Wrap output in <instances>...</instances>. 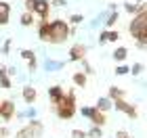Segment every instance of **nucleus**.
<instances>
[{
    "label": "nucleus",
    "mask_w": 147,
    "mask_h": 138,
    "mask_svg": "<svg viewBox=\"0 0 147 138\" xmlns=\"http://www.w3.org/2000/svg\"><path fill=\"white\" fill-rule=\"evenodd\" d=\"M71 138H86L84 130H71Z\"/></svg>",
    "instance_id": "nucleus-23"
},
{
    "label": "nucleus",
    "mask_w": 147,
    "mask_h": 138,
    "mask_svg": "<svg viewBox=\"0 0 147 138\" xmlns=\"http://www.w3.org/2000/svg\"><path fill=\"white\" fill-rule=\"evenodd\" d=\"M118 17H120V15H118V11H116V13H111V15L107 17V21H105V25H107V27H113V25L118 23Z\"/></svg>",
    "instance_id": "nucleus-20"
},
{
    "label": "nucleus",
    "mask_w": 147,
    "mask_h": 138,
    "mask_svg": "<svg viewBox=\"0 0 147 138\" xmlns=\"http://www.w3.org/2000/svg\"><path fill=\"white\" fill-rule=\"evenodd\" d=\"M0 107H2V105H0Z\"/></svg>",
    "instance_id": "nucleus-31"
},
{
    "label": "nucleus",
    "mask_w": 147,
    "mask_h": 138,
    "mask_svg": "<svg viewBox=\"0 0 147 138\" xmlns=\"http://www.w3.org/2000/svg\"><path fill=\"white\" fill-rule=\"evenodd\" d=\"M126 57H128V50H126L124 46H120V48H116V50H113V59H116L118 63L126 61Z\"/></svg>",
    "instance_id": "nucleus-16"
},
{
    "label": "nucleus",
    "mask_w": 147,
    "mask_h": 138,
    "mask_svg": "<svg viewBox=\"0 0 147 138\" xmlns=\"http://www.w3.org/2000/svg\"><path fill=\"white\" fill-rule=\"evenodd\" d=\"M69 34H71L69 23L63 21V19L49 21V25H46V42H51V44H63L69 38Z\"/></svg>",
    "instance_id": "nucleus-1"
},
{
    "label": "nucleus",
    "mask_w": 147,
    "mask_h": 138,
    "mask_svg": "<svg viewBox=\"0 0 147 138\" xmlns=\"http://www.w3.org/2000/svg\"><path fill=\"white\" fill-rule=\"evenodd\" d=\"M63 96H65V90H63L61 86H51V88H49V98H51L53 105H57Z\"/></svg>",
    "instance_id": "nucleus-10"
},
{
    "label": "nucleus",
    "mask_w": 147,
    "mask_h": 138,
    "mask_svg": "<svg viewBox=\"0 0 147 138\" xmlns=\"http://www.w3.org/2000/svg\"><path fill=\"white\" fill-rule=\"evenodd\" d=\"M69 21H71V23H82V21H84V17H82V15H71V17H69Z\"/></svg>",
    "instance_id": "nucleus-26"
},
{
    "label": "nucleus",
    "mask_w": 147,
    "mask_h": 138,
    "mask_svg": "<svg viewBox=\"0 0 147 138\" xmlns=\"http://www.w3.org/2000/svg\"><path fill=\"white\" fill-rule=\"evenodd\" d=\"M51 4H55V6H63V4H65V0H53Z\"/></svg>",
    "instance_id": "nucleus-30"
},
{
    "label": "nucleus",
    "mask_w": 147,
    "mask_h": 138,
    "mask_svg": "<svg viewBox=\"0 0 147 138\" xmlns=\"http://www.w3.org/2000/svg\"><path fill=\"white\" fill-rule=\"evenodd\" d=\"M19 21H21L23 27H30V25H34V13H28V11H25L23 15H21V19H19Z\"/></svg>",
    "instance_id": "nucleus-17"
},
{
    "label": "nucleus",
    "mask_w": 147,
    "mask_h": 138,
    "mask_svg": "<svg viewBox=\"0 0 147 138\" xmlns=\"http://www.w3.org/2000/svg\"><path fill=\"white\" fill-rule=\"evenodd\" d=\"M71 82L76 84L78 88H84V86H86V82H88V77H86L84 71H76V73L71 75Z\"/></svg>",
    "instance_id": "nucleus-13"
},
{
    "label": "nucleus",
    "mask_w": 147,
    "mask_h": 138,
    "mask_svg": "<svg viewBox=\"0 0 147 138\" xmlns=\"http://www.w3.org/2000/svg\"><path fill=\"white\" fill-rule=\"evenodd\" d=\"M111 105H116V109H118V111H122V113H126V115L130 117V119H137V117H139L137 107H135V105H130L128 101H124V98H116V101H113Z\"/></svg>",
    "instance_id": "nucleus-6"
},
{
    "label": "nucleus",
    "mask_w": 147,
    "mask_h": 138,
    "mask_svg": "<svg viewBox=\"0 0 147 138\" xmlns=\"http://www.w3.org/2000/svg\"><path fill=\"white\" fill-rule=\"evenodd\" d=\"M128 71H132V75H139V73L143 71V63H135V65H132V67H130Z\"/></svg>",
    "instance_id": "nucleus-21"
},
{
    "label": "nucleus",
    "mask_w": 147,
    "mask_h": 138,
    "mask_svg": "<svg viewBox=\"0 0 147 138\" xmlns=\"http://www.w3.org/2000/svg\"><path fill=\"white\" fill-rule=\"evenodd\" d=\"M40 134H42V123H40L38 119H32L25 128L17 130L15 138H38Z\"/></svg>",
    "instance_id": "nucleus-4"
},
{
    "label": "nucleus",
    "mask_w": 147,
    "mask_h": 138,
    "mask_svg": "<svg viewBox=\"0 0 147 138\" xmlns=\"http://www.w3.org/2000/svg\"><path fill=\"white\" fill-rule=\"evenodd\" d=\"M128 31H130L132 38H137V42L145 44V40H147V17H145V13H137L132 17Z\"/></svg>",
    "instance_id": "nucleus-3"
},
{
    "label": "nucleus",
    "mask_w": 147,
    "mask_h": 138,
    "mask_svg": "<svg viewBox=\"0 0 147 138\" xmlns=\"http://www.w3.org/2000/svg\"><path fill=\"white\" fill-rule=\"evenodd\" d=\"M101 136H103V130L97 128V126H92L88 132H86V138H101Z\"/></svg>",
    "instance_id": "nucleus-19"
},
{
    "label": "nucleus",
    "mask_w": 147,
    "mask_h": 138,
    "mask_svg": "<svg viewBox=\"0 0 147 138\" xmlns=\"http://www.w3.org/2000/svg\"><path fill=\"white\" fill-rule=\"evenodd\" d=\"M116 138H128V132H124V130H120V132L116 134Z\"/></svg>",
    "instance_id": "nucleus-29"
},
{
    "label": "nucleus",
    "mask_w": 147,
    "mask_h": 138,
    "mask_svg": "<svg viewBox=\"0 0 147 138\" xmlns=\"http://www.w3.org/2000/svg\"><path fill=\"white\" fill-rule=\"evenodd\" d=\"M107 98H109V101H116V98H124V92L120 90V88H116V86H111V88H109V92H107Z\"/></svg>",
    "instance_id": "nucleus-18"
},
{
    "label": "nucleus",
    "mask_w": 147,
    "mask_h": 138,
    "mask_svg": "<svg viewBox=\"0 0 147 138\" xmlns=\"http://www.w3.org/2000/svg\"><path fill=\"white\" fill-rule=\"evenodd\" d=\"M95 109H99L101 113H105V111H109V109H111V101H109L107 96L99 98V101H97V105H95Z\"/></svg>",
    "instance_id": "nucleus-15"
},
{
    "label": "nucleus",
    "mask_w": 147,
    "mask_h": 138,
    "mask_svg": "<svg viewBox=\"0 0 147 138\" xmlns=\"http://www.w3.org/2000/svg\"><path fill=\"white\" fill-rule=\"evenodd\" d=\"M0 86H2V88H11V80L6 75H2V77H0Z\"/></svg>",
    "instance_id": "nucleus-24"
},
{
    "label": "nucleus",
    "mask_w": 147,
    "mask_h": 138,
    "mask_svg": "<svg viewBox=\"0 0 147 138\" xmlns=\"http://www.w3.org/2000/svg\"><path fill=\"white\" fill-rule=\"evenodd\" d=\"M32 13L40 15V19H42V21H49L51 2H49V0H36V2H34V9H32Z\"/></svg>",
    "instance_id": "nucleus-7"
},
{
    "label": "nucleus",
    "mask_w": 147,
    "mask_h": 138,
    "mask_svg": "<svg viewBox=\"0 0 147 138\" xmlns=\"http://www.w3.org/2000/svg\"><path fill=\"white\" fill-rule=\"evenodd\" d=\"M82 115L84 117H88L92 126H97V128H103L105 123H107V117H105V113H101L99 109L95 107H82Z\"/></svg>",
    "instance_id": "nucleus-5"
},
{
    "label": "nucleus",
    "mask_w": 147,
    "mask_h": 138,
    "mask_svg": "<svg viewBox=\"0 0 147 138\" xmlns=\"http://www.w3.org/2000/svg\"><path fill=\"white\" fill-rule=\"evenodd\" d=\"M0 117H2L4 121H11L13 115H15V103L13 101H0Z\"/></svg>",
    "instance_id": "nucleus-8"
},
{
    "label": "nucleus",
    "mask_w": 147,
    "mask_h": 138,
    "mask_svg": "<svg viewBox=\"0 0 147 138\" xmlns=\"http://www.w3.org/2000/svg\"><path fill=\"white\" fill-rule=\"evenodd\" d=\"M67 55H69V61H84L86 59V46L78 42V44H74L69 48Z\"/></svg>",
    "instance_id": "nucleus-9"
},
{
    "label": "nucleus",
    "mask_w": 147,
    "mask_h": 138,
    "mask_svg": "<svg viewBox=\"0 0 147 138\" xmlns=\"http://www.w3.org/2000/svg\"><path fill=\"white\" fill-rule=\"evenodd\" d=\"M34 2H36V0H25V11H28V13H32V9H34Z\"/></svg>",
    "instance_id": "nucleus-27"
},
{
    "label": "nucleus",
    "mask_w": 147,
    "mask_h": 138,
    "mask_svg": "<svg viewBox=\"0 0 147 138\" xmlns=\"http://www.w3.org/2000/svg\"><path fill=\"white\" fill-rule=\"evenodd\" d=\"M116 73L118 75H126L128 73V67H126V65H120V67H116Z\"/></svg>",
    "instance_id": "nucleus-25"
},
{
    "label": "nucleus",
    "mask_w": 147,
    "mask_h": 138,
    "mask_svg": "<svg viewBox=\"0 0 147 138\" xmlns=\"http://www.w3.org/2000/svg\"><path fill=\"white\" fill-rule=\"evenodd\" d=\"M55 107V113H57V117L59 119H71L74 115H76V94L74 92H67L61 101H59L57 105H53Z\"/></svg>",
    "instance_id": "nucleus-2"
},
{
    "label": "nucleus",
    "mask_w": 147,
    "mask_h": 138,
    "mask_svg": "<svg viewBox=\"0 0 147 138\" xmlns=\"http://www.w3.org/2000/svg\"><path fill=\"white\" fill-rule=\"evenodd\" d=\"M118 38H120L118 31H103V34L99 36V42H101V44H103V42H116Z\"/></svg>",
    "instance_id": "nucleus-14"
},
{
    "label": "nucleus",
    "mask_w": 147,
    "mask_h": 138,
    "mask_svg": "<svg viewBox=\"0 0 147 138\" xmlns=\"http://www.w3.org/2000/svg\"><path fill=\"white\" fill-rule=\"evenodd\" d=\"M21 57L25 59V61H32V59H36L34 50H28V48H25V50H21Z\"/></svg>",
    "instance_id": "nucleus-22"
},
{
    "label": "nucleus",
    "mask_w": 147,
    "mask_h": 138,
    "mask_svg": "<svg viewBox=\"0 0 147 138\" xmlns=\"http://www.w3.org/2000/svg\"><path fill=\"white\" fill-rule=\"evenodd\" d=\"M21 96H23V101L28 103V105H34L36 98H38V92H36V88H32V86H23Z\"/></svg>",
    "instance_id": "nucleus-11"
},
{
    "label": "nucleus",
    "mask_w": 147,
    "mask_h": 138,
    "mask_svg": "<svg viewBox=\"0 0 147 138\" xmlns=\"http://www.w3.org/2000/svg\"><path fill=\"white\" fill-rule=\"evenodd\" d=\"M36 65H38L36 59H32V61H28V69H30V71H36Z\"/></svg>",
    "instance_id": "nucleus-28"
},
{
    "label": "nucleus",
    "mask_w": 147,
    "mask_h": 138,
    "mask_svg": "<svg viewBox=\"0 0 147 138\" xmlns=\"http://www.w3.org/2000/svg\"><path fill=\"white\" fill-rule=\"evenodd\" d=\"M9 17H11V4L0 0V25L9 23Z\"/></svg>",
    "instance_id": "nucleus-12"
},
{
    "label": "nucleus",
    "mask_w": 147,
    "mask_h": 138,
    "mask_svg": "<svg viewBox=\"0 0 147 138\" xmlns=\"http://www.w3.org/2000/svg\"><path fill=\"white\" fill-rule=\"evenodd\" d=\"M0 138H2V136H0Z\"/></svg>",
    "instance_id": "nucleus-32"
}]
</instances>
